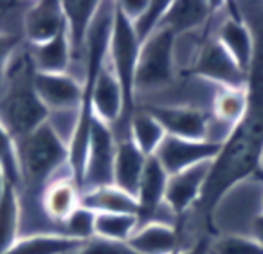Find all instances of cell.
I'll return each instance as SVG.
<instances>
[{
  "label": "cell",
  "instance_id": "1",
  "mask_svg": "<svg viewBox=\"0 0 263 254\" xmlns=\"http://www.w3.org/2000/svg\"><path fill=\"white\" fill-rule=\"evenodd\" d=\"M34 65L24 42L8 63L0 88V121L16 142L47 123L49 110L34 90Z\"/></svg>",
  "mask_w": 263,
  "mask_h": 254
},
{
  "label": "cell",
  "instance_id": "2",
  "mask_svg": "<svg viewBox=\"0 0 263 254\" xmlns=\"http://www.w3.org/2000/svg\"><path fill=\"white\" fill-rule=\"evenodd\" d=\"M263 213V178L258 175L245 178L227 189L209 213V236H251L256 218Z\"/></svg>",
  "mask_w": 263,
  "mask_h": 254
},
{
  "label": "cell",
  "instance_id": "3",
  "mask_svg": "<svg viewBox=\"0 0 263 254\" xmlns=\"http://www.w3.org/2000/svg\"><path fill=\"white\" fill-rule=\"evenodd\" d=\"M141 42L137 40L132 22L117 9H114L112 33L108 44V65L112 67L117 81L124 94V119L121 124L112 128L116 137L128 135V121L137 110L136 103V72L139 63Z\"/></svg>",
  "mask_w": 263,
  "mask_h": 254
},
{
  "label": "cell",
  "instance_id": "4",
  "mask_svg": "<svg viewBox=\"0 0 263 254\" xmlns=\"http://www.w3.org/2000/svg\"><path fill=\"white\" fill-rule=\"evenodd\" d=\"M175 34L159 27L144 44H141L139 63L136 72V103L144 105L164 92L180 76L173 56Z\"/></svg>",
  "mask_w": 263,
  "mask_h": 254
},
{
  "label": "cell",
  "instance_id": "5",
  "mask_svg": "<svg viewBox=\"0 0 263 254\" xmlns=\"http://www.w3.org/2000/svg\"><path fill=\"white\" fill-rule=\"evenodd\" d=\"M117 139L108 124L92 119L87 153L80 177L81 193L114 184V162H116Z\"/></svg>",
  "mask_w": 263,
  "mask_h": 254
},
{
  "label": "cell",
  "instance_id": "6",
  "mask_svg": "<svg viewBox=\"0 0 263 254\" xmlns=\"http://www.w3.org/2000/svg\"><path fill=\"white\" fill-rule=\"evenodd\" d=\"M191 74L208 80L222 88H247L249 74L229 56V52L218 44L209 22V34L200 49Z\"/></svg>",
  "mask_w": 263,
  "mask_h": 254
},
{
  "label": "cell",
  "instance_id": "7",
  "mask_svg": "<svg viewBox=\"0 0 263 254\" xmlns=\"http://www.w3.org/2000/svg\"><path fill=\"white\" fill-rule=\"evenodd\" d=\"M220 152L222 146L213 144L209 141H190V139L166 135L154 157L164 168L166 173L175 175L198 164L213 162Z\"/></svg>",
  "mask_w": 263,
  "mask_h": 254
},
{
  "label": "cell",
  "instance_id": "8",
  "mask_svg": "<svg viewBox=\"0 0 263 254\" xmlns=\"http://www.w3.org/2000/svg\"><path fill=\"white\" fill-rule=\"evenodd\" d=\"M34 90L49 114L80 112L83 85L72 74H34Z\"/></svg>",
  "mask_w": 263,
  "mask_h": 254
},
{
  "label": "cell",
  "instance_id": "9",
  "mask_svg": "<svg viewBox=\"0 0 263 254\" xmlns=\"http://www.w3.org/2000/svg\"><path fill=\"white\" fill-rule=\"evenodd\" d=\"M139 108L148 110L162 124L168 135L190 141H205L208 137V126L211 119V112L208 110L168 105H152Z\"/></svg>",
  "mask_w": 263,
  "mask_h": 254
},
{
  "label": "cell",
  "instance_id": "10",
  "mask_svg": "<svg viewBox=\"0 0 263 254\" xmlns=\"http://www.w3.org/2000/svg\"><path fill=\"white\" fill-rule=\"evenodd\" d=\"M211 166L213 162H204L190 168V170L180 171V173L170 175L164 202L177 216V222L200 202Z\"/></svg>",
  "mask_w": 263,
  "mask_h": 254
},
{
  "label": "cell",
  "instance_id": "11",
  "mask_svg": "<svg viewBox=\"0 0 263 254\" xmlns=\"http://www.w3.org/2000/svg\"><path fill=\"white\" fill-rule=\"evenodd\" d=\"M81 206V189L72 173H63L47 184L40 196V209L47 222L62 234L65 220Z\"/></svg>",
  "mask_w": 263,
  "mask_h": 254
},
{
  "label": "cell",
  "instance_id": "12",
  "mask_svg": "<svg viewBox=\"0 0 263 254\" xmlns=\"http://www.w3.org/2000/svg\"><path fill=\"white\" fill-rule=\"evenodd\" d=\"M22 33L27 45H42L65 33V15L62 2L56 0L31 2L24 16Z\"/></svg>",
  "mask_w": 263,
  "mask_h": 254
},
{
  "label": "cell",
  "instance_id": "13",
  "mask_svg": "<svg viewBox=\"0 0 263 254\" xmlns=\"http://www.w3.org/2000/svg\"><path fill=\"white\" fill-rule=\"evenodd\" d=\"M218 4L202 0H177L170 2L161 27L168 29L175 37L184 33L200 31L211 22Z\"/></svg>",
  "mask_w": 263,
  "mask_h": 254
},
{
  "label": "cell",
  "instance_id": "14",
  "mask_svg": "<svg viewBox=\"0 0 263 254\" xmlns=\"http://www.w3.org/2000/svg\"><path fill=\"white\" fill-rule=\"evenodd\" d=\"M116 139L117 150L116 162H114V186L130 193L132 196H137V189H139L148 157L132 142L128 135Z\"/></svg>",
  "mask_w": 263,
  "mask_h": 254
},
{
  "label": "cell",
  "instance_id": "15",
  "mask_svg": "<svg viewBox=\"0 0 263 254\" xmlns=\"http://www.w3.org/2000/svg\"><path fill=\"white\" fill-rule=\"evenodd\" d=\"M128 245L137 254H175L180 250L177 227L159 222L139 225Z\"/></svg>",
  "mask_w": 263,
  "mask_h": 254
},
{
  "label": "cell",
  "instance_id": "16",
  "mask_svg": "<svg viewBox=\"0 0 263 254\" xmlns=\"http://www.w3.org/2000/svg\"><path fill=\"white\" fill-rule=\"evenodd\" d=\"M34 70L40 74H72V49L65 33L42 45H29Z\"/></svg>",
  "mask_w": 263,
  "mask_h": 254
},
{
  "label": "cell",
  "instance_id": "17",
  "mask_svg": "<svg viewBox=\"0 0 263 254\" xmlns=\"http://www.w3.org/2000/svg\"><path fill=\"white\" fill-rule=\"evenodd\" d=\"M81 206L94 211L96 214L114 213V214H136L139 213L137 198L130 193L123 191L117 186H103L92 191L81 193Z\"/></svg>",
  "mask_w": 263,
  "mask_h": 254
},
{
  "label": "cell",
  "instance_id": "18",
  "mask_svg": "<svg viewBox=\"0 0 263 254\" xmlns=\"http://www.w3.org/2000/svg\"><path fill=\"white\" fill-rule=\"evenodd\" d=\"M22 236V209H20L18 189L13 184L6 186L0 198V254L13 249Z\"/></svg>",
  "mask_w": 263,
  "mask_h": 254
},
{
  "label": "cell",
  "instance_id": "19",
  "mask_svg": "<svg viewBox=\"0 0 263 254\" xmlns=\"http://www.w3.org/2000/svg\"><path fill=\"white\" fill-rule=\"evenodd\" d=\"M166 135L162 124L144 108H137L128 121V137L146 157L155 155Z\"/></svg>",
  "mask_w": 263,
  "mask_h": 254
},
{
  "label": "cell",
  "instance_id": "20",
  "mask_svg": "<svg viewBox=\"0 0 263 254\" xmlns=\"http://www.w3.org/2000/svg\"><path fill=\"white\" fill-rule=\"evenodd\" d=\"M81 245L63 234H31L20 238L6 254H74Z\"/></svg>",
  "mask_w": 263,
  "mask_h": 254
},
{
  "label": "cell",
  "instance_id": "21",
  "mask_svg": "<svg viewBox=\"0 0 263 254\" xmlns=\"http://www.w3.org/2000/svg\"><path fill=\"white\" fill-rule=\"evenodd\" d=\"M247 106V88H218L215 99H213L211 114L216 119L236 128V124L243 119Z\"/></svg>",
  "mask_w": 263,
  "mask_h": 254
},
{
  "label": "cell",
  "instance_id": "22",
  "mask_svg": "<svg viewBox=\"0 0 263 254\" xmlns=\"http://www.w3.org/2000/svg\"><path fill=\"white\" fill-rule=\"evenodd\" d=\"M137 227H139V220L136 214H96V238L106 240V242L128 243Z\"/></svg>",
  "mask_w": 263,
  "mask_h": 254
},
{
  "label": "cell",
  "instance_id": "23",
  "mask_svg": "<svg viewBox=\"0 0 263 254\" xmlns=\"http://www.w3.org/2000/svg\"><path fill=\"white\" fill-rule=\"evenodd\" d=\"M209 254H263V245L251 236L222 234L209 240Z\"/></svg>",
  "mask_w": 263,
  "mask_h": 254
},
{
  "label": "cell",
  "instance_id": "24",
  "mask_svg": "<svg viewBox=\"0 0 263 254\" xmlns=\"http://www.w3.org/2000/svg\"><path fill=\"white\" fill-rule=\"evenodd\" d=\"M31 2L0 0V34L24 38V16Z\"/></svg>",
  "mask_w": 263,
  "mask_h": 254
},
{
  "label": "cell",
  "instance_id": "25",
  "mask_svg": "<svg viewBox=\"0 0 263 254\" xmlns=\"http://www.w3.org/2000/svg\"><path fill=\"white\" fill-rule=\"evenodd\" d=\"M96 213L87 207L80 206L69 218L65 220L62 227V234L69 236V238L76 240V242H88V240L96 238Z\"/></svg>",
  "mask_w": 263,
  "mask_h": 254
},
{
  "label": "cell",
  "instance_id": "26",
  "mask_svg": "<svg viewBox=\"0 0 263 254\" xmlns=\"http://www.w3.org/2000/svg\"><path fill=\"white\" fill-rule=\"evenodd\" d=\"M0 166L4 168L8 182L16 189L20 188V164H18V148L16 141L11 137L6 126L0 121Z\"/></svg>",
  "mask_w": 263,
  "mask_h": 254
},
{
  "label": "cell",
  "instance_id": "27",
  "mask_svg": "<svg viewBox=\"0 0 263 254\" xmlns=\"http://www.w3.org/2000/svg\"><path fill=\"white\" fill-rule=\"evenodd\" d=\"M168 6H170V2H148V8L132 22L134 33H136L137 40H139L141 44H144V42L161 27Z\"/></svg>",
  "mask_w": 263,
  "mask_h": 254
},
{
  "label": "cell",
  "instance_id": "28",
  "mask_svg": "<svg viewBox=\"0 0 263 254\" xmlns=\"http://www.w3.org/2000/svg\"><path fill=\"white\" fill-rule=\"evenodd\" d=\"M74 254H137L128 243L106 242L101 238H92L85 242Z\"/></svg>",
  "mask_w": 263,
  "mask_h": 254
},
{
  "label": "cell",
  "instance_id": "29",
  "mask_svg": "<svg viewBox=\"0 0 263 254\" xmlns=\"http://www.w3.org/2000/svg\"><path fill=\"white\" fill-rule=\"evenodd\" d=\"M24 44V38L18 37H4L0 34V88H2V81H4V74L8 69V63L15 51Z\"/></svg>",
  "mask_w": 263,
  "mask_h": 254
},
{
  "label": "cell",
  "instance_id": "30",
  "mask_svg": "<svg viewBox=\"0 0 263 254\" xmlns=\"http://www.w3.org/2000/svg\"><path fill=\"white\" fill-rule=\"evenodd\" d=\"M116 6L130 22H134L148 8V2L146 0H124V2H116Z\"/></svg>",
  "mask_w": 263,
  "mask_h": 254
},
{
  "label": "cell",
  "instance_id": "31",
  "mask_svg": "<svg viewBox=\"0 0 263 254\" xmlns=\"http://www.w3.org/2000/svg\"><path fill=\"white\" fill-rule=\"evenodd\" d=\"M209 240L211 238H202L200 242H197L193 247L186 250H180V254H208L209 250Z\"/></svg>",
  "mask_w": 263,
  "mask_h": 254
},
{
  "label": "cell",
  "instance_id": "32",
  "mask_svg": "<svg viewBox=\"0 0 263 254\" xmlns=\"http://www.w3.org/2000/svg\"><path fill=\"white\" fill-rule=\"evenodd\" d=\"M251 238H254L256 242H259L263 245V213L256 218L254 225L251 229Z\"/></svg>",
  "mask_w": 263,
  "mask_h": 254
},
{
  "label": "cell",
  "instance_id": "33",
  "mask_svg": "<svg viewBox=\"0 0 263 254\" xmlns=\"http://www.w3.org/2000/svg\"><path fill=\"white\" fill-rule=\"evenodd\" d=\"M6 186H8V177H6V173H4V168L0 166V198L4 195Z\"/></svg>",
  "mask_w": 263,
  "mask_h": 254
},
{
  "label": "cell",
  "instance_id": "34",
  "mask_svg": "<svg viewBox=\"0 0 263 254\" xmlns=\"http://www.w3.org/2000/svg\"><path fill=\"white\" fill-rule=\"evenodd\" d=\"M256 175L263 178V152H261V157H259V164H258V171H256Z\"/></svg>",
  "mask_w": 263,
  "mask_h": 254
},
{
  "label": "cell",
  "instance_id": "35",
  "mask_svg": "<svg viewBox=\"0 0 263 254\" xmlns=\"http://www.w3.org/2000/svg\"><path fill=\"white\" fill-rule=\"evenodd\" d=\"M175 254H180V250H179V252H175Z\"/></svg>",
  "mask_w": 263,
  "mask_h": 254
},
{
  "label": "cell",
  "instance_id": "36",
  "mask_svg": "<svg viewBox=\"0 0 263 254\" xmlns=\"http://www.w3.org/2000/svg\"><path fill=\"white\" fill-rule=\"evenodd\" d=\"M208 254H209V252H208Z\"/></svg>",
  "mask_w": 263,
  "mask_h": 254
}]
</instances>
